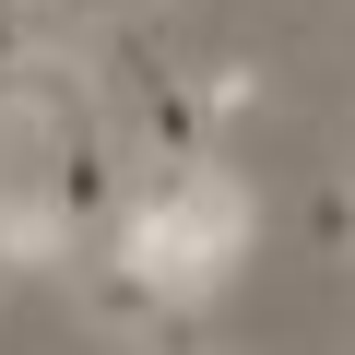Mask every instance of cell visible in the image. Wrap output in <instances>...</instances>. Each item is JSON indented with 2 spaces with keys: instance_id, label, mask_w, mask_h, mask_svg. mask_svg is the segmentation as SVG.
I'll use <instances>...</instances> for the list:
<instances>
[{
  "instance_id": "7",
  "label": "cell",
  "mask_w": 355,
  "mask_h": 355,
  "mask_svg": "<svg viewBox=\"0 0 355 355\" xmlns=\"http://www.w3.org/2000/svg\"><path fill=\"white\" fill-rule=\"evenodd\" d=\"M0 284H12V272H0Z\"/></svg>"
},
{
  "instance_id": "2",
  "label": "cell",
  "mask_w": 355,
  "mask_h": 355,
  "mask_svg": "<svg viewBox=\"0 0 355 355\" xmlns=\"http://www.w3.org/2000/svg\"><path fill=\"white\" fill-rule=\"evenodd\" d=\"M71 202L48 190V178H24V190H0V272H60L71 261Z\"/></svg>"
},
{
  "instance_id": "6",
  "label": "cell",
  "mask_w": 355,
  "mask_h": 355,
  "mask_svg": "<svg viewBox=\"0 0 355 355\" xmlns=\"http://www.w3.org/2000/svg\"><path fill=\"white\" fill-rule=\"evenodd\" d=\"M36 12H60V0H36Z\"/></svg>"
},
{
  "instance_id": "4",
  "label": "cell",
  "mask_w": 355,
  "mask_h": 355,
  "mask_svg": "<svg viewBox=\"0 0 355 355\" xmlns=\"http://www.w3.org/2000/svg\"><path fill=\"white\" fill-rule=\"evenodd\" d=\"M83 308H95V320H107V331H130V343H142V331H154V308H166V296H154V272H142V261H130V249H107V261H95V272H83Z\"/></svg>"
},
{
  "instance_id": "1",
  "label": "cell",
  "mask_w": 355,
  "mask_h": 355,
  "mask_svg": "<svg viewBox=\"0 0 355 355\" xmlns=\"http://www.w3.org/2000/svg\"><path fill=\"white\" fill-rule=\"evenodd\" d=\"M119 249L154 272L166 308H214L237 249H249V190L214 166V154H166V190H142L119 214Z\"/></svg>"
},
{
  "instance_id": "5",
  "label": "cell",
  "mask_w": 355,
  "mask_h": 355,
  "mask_svg": "<svg viewBox=\"0 0 355 355\" xmlns=\"http://www.w3.org/2000/svg\"><path fill=\"white\" fill-rule=\"evenodd\" d=\"M308 261H355V178L308 190Z\"/></svg>"
},
{
  "instance_id": "3",
  "label": "cell",
  "mask_w": 355,
  "mask_h": 355,
  "mask_svg": "<svg viewBox=\"0 0 355 355\" xmlns=\"http://www.w3.org/2000/svg\"><path fill=\"white\" fill-rule=\"evenodd\" d=\"M178 83H190V107H202V130H214V142H225V130L272 95V71H261L249 48H225V60H202V71H178Z\"/></svg>"
}]
</instances>
